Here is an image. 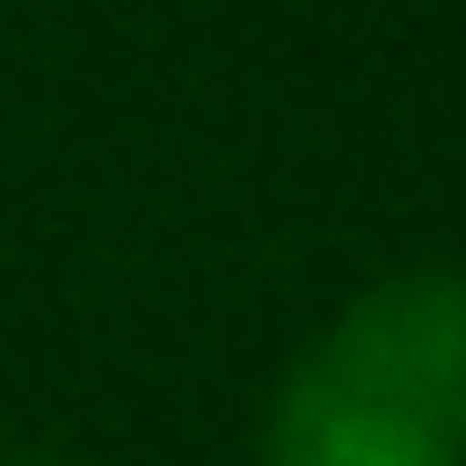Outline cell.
<instances>
[{
	"label": "cell",
	"instance_id": "cell-1",
	"mask_svg": "<svg viewBox=\"0 0 466 466\" xmlns=\"http://www.w3.org/2000/svg\"><path fill=\"white\" fill-rule=\"evenodd\" d=\"M254 466H466V264L345 294L274 375Z\"/></svg>",
	"mask_w": 466,
	"mask_h": 466
},
{
	"label": "cell",
	"instance_id": "cell-2",
	"mask_svg": "<svg viewBox=\"0 0 466 466\" xmlns=\"http://www.w3.org/2000/svg\"><path fill=\"white\" fill-rule=\"evenodd\" d=\"M0 466H92V456H41V446H21V456H0Z\"/></svg>",
	"mask_w": 466,
	"mask_h": 466
}]
</instances>
